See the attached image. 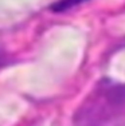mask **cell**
I'll return each mask as SVG.
<instances>
[{
	"label": "cell",
	"instance_id": "cell-1",
	"mask_svg": "<svg viewBox=\"0 0 125 126\" xmlns=\"http://www.w3.org/2000/svg\"><path fill=\"white\" fill-rule=\"evenodd\" d=\"M83 1H86V0H61L59 3L55 4V10L56 11H63V10L71 8V7L79 4V3H83Z\"/></svg>",
	"mask_w": 125,
	"mask_h": 126
}]
</instances>
